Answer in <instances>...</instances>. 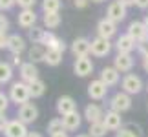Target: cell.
Here are the masks:
<instances>
[{
  "instance_id": "30",
  "label": "cell",
  "mask_w": 148,
  "mask_h": 137,
  "mask_svg": "<svg viewBox=\"0 0 148 137\" xmlns=\"http://www.w3.org/2000/svg\"><path fill=\"white\" fill-rule=\"evenodd\" d=\"M108 134V128L104 126V123L99 121V123H92L88 128V135L90 137H104Z\"/></svg>"
},
{
  "instance_id": "13",
  "label": "cell",
  "mask_w": 148,
  "mask_h": 137,
  "mask_svg": "<svg viewBox=\"0 0 148 137\" xmlns=\"http://www.w3.org/2000/svg\"><path fill=\"white\" fill-rule=\"evenodd\" d=\"M18 75H20V81L29 84V82H33V81L38 79V68H37L35 62L27 60V62H24V64L18 68Z\"/></svg>"
},
{
  "instance_id": "42",
  "label": "cell",
  "mask_w": 148,
  "mask_h": 137,
  "mask_svg": "<svg viewBox=\"0 0 148 137\" xmlns=\"http://www.w3.org/2000/svg\"><path fill=\"white\" fill-rule=\"evenodd\" d=\"M88 4H90V0H73V5H75L77 9H84Z\"/></svg>"
},
{
  "instance_id": "39",
  "label": "cell",
  "mask_w": 148,
  "mask_h": 137,
  "mask_svg": "<svg viewBox=\"0 0 148 137\" xmlns=\"http://www.w3.org/2000/svg\"><path fill=\"white\" fill-rule=\"evenodd\" d=\"M8 27H9L8 16H5L4 13H0V31H8Z\"/></svg>"
},
{
  "instance_id": "6",
  "label": "cell",
  "mask_w": 148,
  "mask_h": 137,
  "mask_svg": "<svg viewBox=\"0 0 148 137\" xmlns=\"http://www.w3.org/2000/svg\"><path fill=\"white\" fill-rule=\"evenodd\" d=\"M117 22L110 20L108 16H104V18H101L97 22V37H102V38H112L117 35Z\"/></svg>"
},
{
  "instance_id": "49",
  "label": "cell",
  "mask_w": 148,
  "mask_h": 137,
  "mask_svg": "<svg viewBox=\"0 0 148 137\" xmlns=\"http://www.w3.org/2000/svg\"><path fill=\"white\" fill-rule=\"evenodd\" d=\"M75 137H90V135H88V134H77Z\"/></svg>"
},
{
  "instance_id": "36",
  "label": "cell",
  "mask_w": 148,
  "mask_h": 137,
  "mask_svg": "<svg viewBox=\"0 0 148 137\" xmlns=\"http://www.w3.org/2000/svg\"><path fill=\"white\" fill-rule=\"evenodd\" d=\"M37 4V0H16V5L20 9H33Z\"/></svg>"
},
{
  "instance_id": "2",
  "label": "cell",
  "mask_w": 148,
  "mask_h": 137,
  "mask_svg": "<svg viewBox=\"0 0 148 137\" xmlns=\"http://www.w3.org/2000/svg\"><path fill=\"white\" fill-rule=\"evenodd\" d=\"M108 108L113 112H119V113H124L128 112L130 108H132V95H128L126 91H117V93H113L110 97V101H108Z\"/></svg>"
},
{
  "instance_id": "41",
  "label": "cell",
  "mask_w": 148,
  "mask_h": 137,
  "mask_svg": "<svg viewBox=\"0 0 148 137\" xmlns=\"http://www.w3.org/2000/svg\"><path fill=\"white\" fill-rule=\"evenodd\" d=\"M8 123H9V119L4 117V113H0V134L5 132V128H8Z\"/></svg>"
},
{
  "instance_id": "12",
  "label": "cell",
  "mask_w": 148,
  "mask_h": 137,
  "mask_svg": "<svg viewBox=\"0 0 148 137\" xmlns=\"http://www.w3.org/2000/svg\"><path fill=\"white\" fill-rule=\"evenodd\" d=\"M113 48L117 49V53H132L134 49H137V42H135L128 33H123V35L117 37Z\"/></svg>"
},
{
  "instance_id": "45",
  "label": "cell",
  "mask_w": 148,
  "mask_h": 137,
  "mask_svg": "<svg viewBox=\"0 0 148 137\" xmlns=\"http://www.w3.org/2000/svg\"><path fill=\"white\" fill-rule=\"evenodd\" d=\"M141 66H143V70L148 73V55H146V57H143V60H141Z\"/></svg>"
},
{
  "instance_id": "5",
  "label": "cell",
  "mask_w": 148,
  "mask_h": 137,
  "mask_svg": "<svg viewBox=\"0 0 148 137\" xmlns=\"http://www.w3.org/2000/svg\"><path fill=\"white\" fill-rule=\"evenodd\" d=\"M113 48V44L110 38H102V37H95L92 40V55L97 59H104L106 55H110V51Z\"/></svg>"
},
{
  "instance_id": "38",
  "label": "cell",
  "mask_w": 148,
  "mask_h": 137,
  "mask_svg": "<svg viewBox=\"0 0 148 137\" xmlns=\"http://www.w3.org/2000/svg\"><path fill=\"white\" fill-rule=\"evenodd\" d=\"M11 64L15 68H20L24 64V60H22V53H11Z\"/></svg>"
},
{
  "instance_id": "8",
  "label": "cell",
  "mask_w": 148,
  "mask_h": 137,
  "mask_svg": "<svg viewBox=\"0 0 148 137\" xmlns=\"http://www.w3.org/2000/svg\"><path fill=\"white\" fill-rule=\"evenodd\" d=\"M16 117H18L24 124H31V123H35L38 119V108L33 104V102H26V104L18 106Z\"/></svg>"
},
{
  "instance_id": "51",
  "label": "cell",
  "mask_w": 148,
  "mask_h": 137,
  "mask_svg": "<svg viewBox=\"0 0 148 137\" xmlns=\"http://www.w3.org/2000/svg\"><path fill=\"white\" fill-rule=\"evenodd\" d=\"M146 91H148V82H146Z\"/></svg>"
},
{
  "instance_id": "17",
  "label": "cell",
  "mask_w": 148,
  "mask_h": 137,
  "mask_svg": "<svg viewBox=\"0 0 148 137\" xmlns=\"http://www.w3.org/2000/svg\"><path fill=\"white\" fill-rule=\"evenodd\" d=\"M16 22L22 29H31L37 24V13L35 9H20L16 15Z\"/></svg>"
},
{
  "instance_id": "16",
  "label": "cell",
  "mask_w": 148,
  "mask_h": 137,
  "mask_svg": "<svg viewBox=\"0 0 148 137\" xmlns=\"http://www.w3.org/2000/svg\"><path fill=\"white\" fill-rule=\"evenodd\" d=\"M99 79L102 82H106L108 86H117L119 82H121V71L117 70V68H113V66H106V68H102L101 73H99Z\"/></svg>"
},
{
  "instance_id": "1",
  "label": "cell",
  "mask_w": 148,
  "mask_h": 137,
  "mask_svg": "<svg viewBox=\"0 0 148 137\" xmlns=\"http://www.w3.org/2000/svg\"><path fill=\"white\" fill-rule=\"evenodd\" d=\"M9 99L13 104L16 106H22V104H26V102H29L31 99V93H29V84L24 82V81H15V82H11V86H9Z\"/></svg>"
},
{
  "instance_id": "25",
  "label": "cell",
  "mask_w": 148,
  "mask_h": 137,
  "mask_svg": "<svg viewBox=\"0 0 148 137\" xmlns=\"http://www.w3.org/2000/svg\"><path fill=\"white\" fill-rule=\"evenodd\" d=\"M46 29L44 27H31V29H27V38H29L31 44H44V38H46Z\"/></svg>"
},
{
  "instance_id": "26",
  "label": "cell",
  "mask_w": 148,
  "mask_h": 137,
  "mask_svg": "<svg viewBox=\"0 0 148 137\" xmlns=\"http://www.w3.org/2000/svg\"><path fill=\"white\" fill-rule=\"evenodd\" d=\"M62 55H64V51L60 49H48L46 48V57H44V62H46L48 66H59L62 62Z\"/></svg>"
},
{
  "instance_id": "33",
  "label": "cell",
  "mask_w": 148,
  "mask_h": 137,
  "mask_svg": "<svg viewBox=\"0 0 148 137\" xmlns=\"http://www.w3.org/2000/svg\"><path fill=\"white\" fill-rule=\"evenodd\" d=\"M115 137H141V134L137 132V130H134L132 126L130 128H121L115 132Z\"/></svg>"
},
{
  "instance_id": "48",
  "label": "cell",
  "mask_w": 148,
  "mask_h": 137,
  "mask_svg": "<svg viewBox=\"0 0 148 137\" xmlns=\"http://www.w3.org/2000/svg\"><path fill=\"white\" fill-rule=\"evenodd\" d=\"M143 22H145V26H146V29H148V15L145 16V20H143Z\"/></svg>"
},
{
  "instance_id": "27",
  "label": "cell",
  "mask_w": 148,
  "mask_h": 137,
  "mask_svg": "<svg viewBox=\"0 0 148 137\" xmlns=\"http://www.w3.org/2000/svg\"><path fill=\"white\" fill-rule=\"evenodd\" d=\"M42 22H44V27H48V29H57L62 22V16L60 13H44Z\"/></svg>"
},
{
  "instance_id": "32",
  "label": "cell",
  "mask_w": 148,
  "mask_h": 137,
  "mask_svg": "<svg viewBox=\"0 0 148 137\" xmlns=\"http://www.w3.org/2000/svg\"><path fill=\"white\" fill-rule=\"evenodd\" d=\"M64 130V123H62V117H55L48 123V134H55V132H60Z\"/></svg>"
},
{
  "instance_id": "34",
  "label": "cell",
  "mask_w": 148,
  "mask_h": 137,
  "mask_svg": "<svg viewBox=\"0 0 148 137\" xmlns=\"http://www.w3.org/2000/svg\"><path fill=\"white\" fill-rule=\"evenodd\" d=\"M11 104V99H9V95H5L0 91V113H5L8 112V108Z\"/></svg>"
},
{
  "instance_id": "3",
  "label": "cell",
  "mask_w": 148,
  "mask_h": 137,
  "mask_svg": "<svg viewBox=\"0 0 148 137\" xmlns=\"http://www.w3.org/2000/svg\"><path fill=\"white\" fill-rule=\"evenodd\" d=\"M143 88H145L143 79L135 73H124V77L121 79V90L126 91L128 95H137L143 91Z\"/></svg>"
},
{
  "instance_id": "35",
  "label": "cell",
  "mask_w": 148,
  "mask_h": 137,
  "mask_svg": "<svg viewBox=\"0 0 148 137\" xmlns=\"http://www.w3.org/2000/svg\"><path fill=\"white\" fill-rule=\"evenodd\" d=\"M137 53H139L141 57H146V55H148V37L137 42Z\"/></svg>"
},
{
  "instance_id": "47",
  "label": "cell",
  "mask_w": 148,
  "mask_h": 137,
  "mask_svg": "<svg viewBox=\"0 0 148 137\" xmlns=\"http://www.w3.org/2000/svg\"><path fill=\"white\" fill-rule=\"evenodd\" d=\"M27 137H44V135L38 134V132H29V134H27Z\"/></svg>"
},
{
  "instance_id": "31",
  "label": "cell",
  "mask_w": 148,
  "mask_h": 137,
  "mask_svg": "<svg viewBox=\"0 0 148 137\" xmlns=\"http://www.w3.org/2000/svg\"><path fill=\"white\" fill-rule=\"evenodd\" d=\"M62 2L60 0H42V11L44 13H60Z\"/></svg>"
},
{
  "instance_id": "46",
  "label": "cell",
  "mask_w": 148,
  "mask_h": 137,
  "mask_svg": "<svg viewBox=\"0 0 148 137\" xmlns=\"http://www.w3.org/2000/svg\"><path fill=\"white\" fill-rule=\"evenodd\" d=\"M121 2L126 5V8H130V5H135V0H121Z\"/></svg>"
},
{
  "instance_id": "10",
  "label": "cell",
  "mask_w": 148,
  "mask_h": 137,
  "mask_svg": "<svg viewBox=\"0 0 148 137\" xmlns=\"http://www.w3.org/2000/svg\"><path fill=\"white\" fill-rule=\"evenodd\" d=\"M73 73L77 77H88L93 73V62L88 57H77L75 62H73Z\"/></svg>"
},
{
  "instance_id": "23",
  "label": "cell",
  "mask_w": 148,
  "mask_h": 137,
  "mask_svg": "<svg viewBox=\"0 0 148 137\" xmlns=\"http://www.w3.org/2000/svg\"><path fill=\"white\" fill-rule=\"evenodd\" d=\"M44 57H46V46L44 44H33L29 49H27V59L31 62H44Z\"/></svg>"
},
{
  "instance_id": "19",
  "label": "cell",
  "mask_w": 148,
  "mask_h": 137,
  "mask_svg": "<svg viewBox=\"0 0 148 137\" xmlns=\"http://www.w3.org/2000/svg\"><path fill=\"white\" fill-rule=\"evenodd\" d=\"M102 123L104 126L108 128V132H117V130L123 128V117L119 112H113V110H108L102 117Z\"/></svg>"
},
{
  "instance_id": "15",
  "label": "cell",
  "mask_w": 148,
  "mask_h": 137,
  "mask_svg": "<svg viewBox=\"0 0 148 137\" xmlns=\"http://www.w3.org/2000/svg\"><path fill=\"white\" fill-rule=\"evenodd\" d=\"M135 64L132 53H117L113 59V68H117L121 73H130Z\"/></svg>"
},
{
  "instance_id": "44",
  "label": "cell",
  "mask_w": 148,
  "mask_h": 137,
  "mask_svg": "<svg viewBox=\"0 0 148 137\" xmlns=\"http://www.w3.org/2000/svg\"><path fill=\"white\" fill-rule=\"evenodd\" d=\"M49 137H70V135H68V132H66V130H60V132H55V134H51Z\"/></svg>"
},
{
  "instance_id": "9",
  "label": "cell",
  "mask_w": 148,
  "mask_h": 137,
  "mask_svg": "<svg viewBox=\"0 0 148 137\" xmlns=\"http://www.w3.org/2000/svg\"><path fill=\"white\" fill-rule=\"evenodd\" d=\"M29 130H27V124H24L18 117L11 119L8 123V128L4 132V137H27Z\"/></svg>"
},
{
  "instance_id": "28",
  "label": "cell",
  "mask_w": 148,
  "mask_h": 137,
  "mask_svg": "<svg viewBox=\"0 0 148 137\" xmlns=\"http://www.w3.org/2000/svg\"><path fill=\"white\" fill-rule=\"evenodd\" d=\"M29 93H31V99H38L46 93V82L42 79H37V81L29 82Z\"/></svg>"
},
{
  "instance_id": "43",
  "label": "cell",
  "mask_w": 148,
  "mask_h": 137,
  "mask_svg": "<svg viewBox=\"0 0 148 137\" xmlns=\"http://www.w3.org/2000/svg\"><path fill=\"white\" fill-rule=\"evenodd\" d=\"M135 8H139V9H148V0H135Z\"/></svg>"
},
{
  "instance_id": "18",
  "label": "cell",
  "mask_w": 148,
  "mask_h": 137,
  "mask_svg": "<svg viewBox=\"0 0 148 137\" xmlns=\"http://www.w3.org/2000/svg\"><path fill=\"white\" fill-rule=\"evenodd\" d=\"M71 112H77V102L73 97L70 95H60L57 99V113L62 117V115H68Z\"/></svg>"
},
{
  "instance_id": "14",
  "label": "cell",
  "mask_w": 148,
  "mask_h": 137,
  "mask_svg": "<svg viewBox=\"0 0 148 137\" xmlns=\"http://www.w3.org/2000/svg\"><path fill=\"white\" fill-rule=\"evenodd\" d=\"M126 33L134 38L135 42H139V40H143V38L148 37V29H146L143 20H132L128 24V27H126Z\"/></svg>"
},
{
  "instance_id": "21",
  "label": "cell",
  "mask_w": 148,
  "mask_h": 137,
  "mask_svg": "<svg viewBox=\"0 0 148 137\" xmlns=\"http://www.w3.org/2000/svg\"><path fill=\"white\" fill-rule=\"evenodd\" d=\"M82 115L79 112H71L68 115H62V123H64V130L66 132H75V130L81 128L82 124Z\"/></svg>"
},
{
  "instance_id": "22",
  "label": "cell",
  "mask_w": 148,
  "mask_h": 137,
  "mask_svg": "<svg viewBox=\"0 0 148 137\" xmlns=\"http://www.w3.org/2000/svg\"><path fill=\"white\" fill-rule=\"evenodd\" d=\"M8 51H9V53H24V51H26V38L22 35H18V33L9 35Z\"/></svg>"
},
{
  "instance_id": "40",
  "label": "cell",
  "mask_w": 148,
  "mask_h": 137,
  "mask_svg": "<svg viewBox=\"0 0 148 137\" xmlns=\"http://www.w3.org/2000/svg\"><path fill=\"white\" fill-rule=\"evenodd\" d=\"M8 40L9 35H5V31H0V49H8Z\"/></svg>"
},
{
  "instance_id": "50",
  "label": "cell",
  "mask_w": 148,
  "mask_h": 137,
  "mask_svg": "<svg viewBox=\"0 0 148 137\" xmlns=\"http://www.w3.org/2000/svg\"><path fill=\"white\" fill-rule=\"evenodd\" d=\"M92 2H95V4H101V2H104V0H92Z\"/></svg>"
},
{
  "instance_id": "29",
  "label": "cell",
  "mask_w": 148,
  "mask_h": 137,
  "mask_svg": "<svg viewBox=\"0 0 148 137\" xmlns=\"http://www.w3.org/2000/svg\"><path fill=\"white\" fill-rule=\"evenodd\" d=\"M13 79V64L11 62H0V84H8Z\"/></svg>"
},
{
  "instance_id": "4",
  "label": "cell",
  "mask_w": 148,
  "mask_h": 137,
  "mask_svg": "<svg viewBox=\"0 0 148 137\" xmlns=\"http://www.w3.org/2000/svg\"><path fill=\"white\" fill-rule=\"evenodd\" d=\"M108 90H110V86L106 82H102L101 79H95L88 84V97L92 101H104L108 95Z\"/></svg>"
},
{
  "instance_id": "37",
  "label": "cell",
  "mask_w": 148,
  "mask_h": 137,
  "mask_svg": "<svg viewBox=\"0 0 148 137\" xmlns=\"http://www.w3.org/2000/svg\"><path fill=\"white\" fill-rule=\"evenodd\" d=\"M16 5V0H0V11H9Z\"/></svg>"
},
{
  "instance_id": "11",
  "label": "cell",
  "mask_w": 148,
  "mask_h": 137,
  "mask_svg": "<svg viewBox=\"0 0 148 137\" xmlns=\"http://www.w3.org/2000/svg\"><path fill=\"white\" fill-rule=\"evenodd\" d=\"M71 53L77 57H88L92 55V40L86 37H79L71 42Z\"/></svg>"
},
{
  "instance_id": "20",
  "label": "cell",
  "mask_w": 148,
  "mask_h": 137,
  "mask_svg": "<svg viewBox=\"0 0 148 137\" xmlns=\"http://www.w3.org/2000/svg\"><path fill=\"white\" fill-rule=\"evenodd\" d=\"M104 110H102V106H99L97 102H90V104L84 108V113H82V117L86 119V121L92 124V123H99L102 121V117H104Z\"/></svg>"
},
{
  "instance_id": "7",
  "label": "cell",
  "mask_w": 148,
  "mask_h": 137,
  "mask_svg": "<svg viewBox=\"0 0 148 137\" xmlns=\"http://www.w3.org/2000/svg\"><path fill=\"white\" fill-rule=\"evenodd\" d=\"M126 5H124L121 0H113V2L108 5L106 9V16L113 22H117V24H121V22L126 18Z\"/></svg>"
},
{
  "instance_id": "24",
  "label": "cell",
  "mask_w": 148,
  "mask_h": 137,
  "mask_svg": "<svg viewBox=\"0 0 148 137\" xmlns=\"http://www.w3.org/2000/svg\"><path fill=\"white\" fill-rule=\"evenodd\" d=\"M44 46H46L48 49H60V51H64L66 49V44L62 38H59L55 35V33H46V38H44Z\"/></svg>"
}]
</instances>
